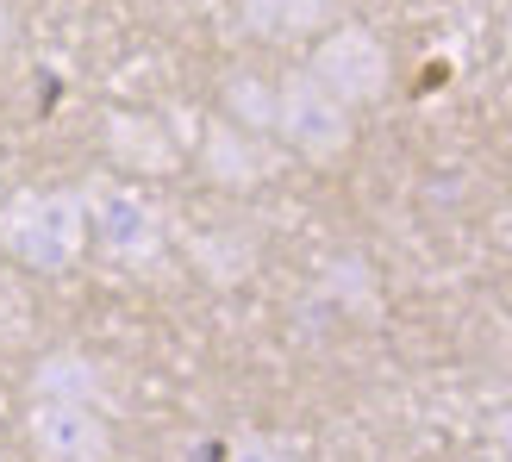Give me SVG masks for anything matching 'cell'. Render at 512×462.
Listing matches in <instances>:
<instances>
[{
  "label": "cell",
  "mask_w": 512,
  "mask_h": 462,
  "mask_svg": "<svg viewBox=\"0 0 512 462\" xmlns=\"http://www.w3.org/2000/svg\"><path fill=\"white\" fill-rule=\"evenodd\" d=\"M244 19L263 38H300L325 25V0H244Z\"/></svg>",
  "instance_id": "ba28073f"
},
{
  "label": "cell",
  "mask_w": 512,
  "mask_h": 462,
  "mask_svg": "<svg viewBox=\"0 0 512 462\" xmlns=\"http://www.w3.org/2000/svg\"><path fill=\"white\" fill-rule=\"evenodd\" d=\"M275 125H281V138H288L300 157H313V163H331V157H344V150H350V107H344L338 94H325L306 69L281 82Z\"/></svg>",
  "instance_id": "7a4b0ae2"
},
{
  "label": "cell",
  "mask_w": 512,
  "mask_h": 462,
  "mask_svg": "<svg viewBox=\"0 0 512 462\" xmlns=\"http://www.w3.org/2000/svg\"><path fill=\"white\" fill-rule=\"evenodd\" d=\"M506 57H512V38H506Z\"/></svg>",
  "instance_id": "5bb4252c"
},
{
  "label": "cell",
  "mask_w": 512,
  "mask_h": 462,
  "mask_svg": "<svg viewBox=\"0 0 512 462\" xmlns=\"http://www.w3.org/2000/svg\"><path fill=\"white\" fill-rule=\"evenodd\" d=\"M0 462H7V456H0Z\"/></svg>",
  "instance_id": "9a60e30c"
},
{
  "label": "cell",
  "mask_w": 512,
  "mask_h": 462,
  "mask_svg": "<svg viewBox=\"0 0 512 462\" xmlns=\"http://www.w3.org/2000/svg\"><path fill=\"white\" fill-rule=\"evenodd\" d=\"M32 400H100V369L82 350H57L32 369Z\"/></svg>",
  "instance_id": "52a82bcc"
},
{
  "label": "cell",
  "mask_w": 512,
  "mask_h": 462,
  "mask_svg": "<svg viewBox=\"0 0 512 462\" xmlns=\"http://www.w3.org/2000/svg\"><path fill=\"white\" fill-rule=\"evenodd\" d=\"M500 444H506V450H512V413H506V419H500Z\"/></svg>",
  "instance_id": "4fadbf2b"
},
{
  "label": "cell",
  "mask_w": 512,
  "mask_h": 462,
  "mask_svg": "<svg viewBox=\"0 0 512 462\" xmlns=\"http://www.w3.org/2000/svg\"><path fill=\"white\" fill-rule=\"evenodd\" d=\"M200 163H207V175H213V182H225V188H250L256 175H263L256 144L244 138V125H232V119H219L213 132H207V144H200Z\"/></svg>",
  "instance_id": "8992f818"
},
{
  "label": "cell",
  "mask_w": 512,
  "mask_h": 462,
  "mask_svg": "<svg viewBox=\"0 0 512 462\" xmlns=\"http://www.w3.org/2000/svg\"><path fill=\"white\" fill-rule=\"evenodd\" d=\"M232 462H294L281 444H269V438H244L238 450H232Z\"/></svg>",
  "instance_id": "8fae6325"
},
{
  "label": "cell",
  "mask_w": 512,
  "mask_h": 462,
  "mask_svg": "<svg viewBox=\"0 0 512 462\" xmlns=\"http://www.w3.org/2000/svg\"><path fill=\"white\" fill-rule=\"evenodd\" d=\"M306 75H313L325 94H338L344 107H363V100H375L388 88V50H381V38L363 32V25H338V32H325V44L313 50Z\"/></svg>",
  "instance_id": "277c9868"
},
{
  "label": "cell",
  "mask_w": 512,
  "mask_h": 462,
  "mask_svg": "<svg viewBox=\"0 0 512 462\" xmlns=\"http://www.w3.org/2000/svg\"><path fill=\"white\" fill-rule=\"evenodd\" d=\"M107 144H113V157H119L125 169H163V163H169V138H163L144 113H119L113 132H107Z\"/></svg>",
  "instance_id": "9c48e42d"
},
{
  "label": "cell",
  "mask_w": 512,
  "mask_h": 462,
  "mask_svg": "<svg viewBox=\"0 0 512 462\" xmlns=\"http://www.w3.org/2000/svg\"><path fill=\"white\" fill-rule=\"evenodd\" d=\"M82 200H88V238L107 250L113 263H150V256L163 250V219L138 188L94 182Z\"/></svg>",
  "instance_id": "3957f363"
},
{
  "label": "cell",
  "mask_w": 512,
  "mask_h": 462,
  "mask_svg": "<svg viewBox=\"0 0 512 462\" xmlns=\"http://www.w3.org/2000/svg\"><path fill=\"white\" fill-rule=\"evenodd\" d=\"M0 250L38 275H63L88 250V200L82 194H13L0 207Z\"/></svg>",
  "instance_id": "6da1fadb"
},
{
  "label": "cell",
  "mask_w": 512,
  "mask_h": 462,
  "mask_svg": "<svg viewBox=\"0 0 512 462\" xmlns=\"http://www.w3.org/2000/svg\"><path fill=\"white\" fill-rule=\"evenodd\" d=\"M25 419L44 462H107V419L88 400H32Z\"/></svg>",
  "instance_id": "5b68a950"
},
{
  "label": "cell",
  "mask_w": 512,
  "mask_h": 462,
  "mask_svg": "<svg viewBox=\"0 0 512 462\" xmlns=\"http://www.w3.org/2000/svg\"><path fill=\"white\" fill-rule=\"evenodd\" d=\"M13 44V0H0V50Z\"/></svg>",
  "instance_id": "7c38bea8"
},
{
  "label": "cell",
  "mask_w": 512,
  "mask_h": 462,
  "mask_svg": "<svg viewBox=\"0 0 512 462\" xmlns=\"http://www.w3.org/2000/svg\"><path fill=\"white\" fill-rule=\"evenodd\" d=\"M225 107H232L238 125H275V88L250 82V75H238V82L225 88Z\"/></svg>",
  "instance_id": "30bf717a"
}]
</instances>
